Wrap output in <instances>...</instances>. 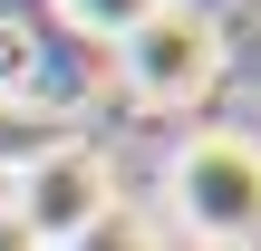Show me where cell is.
Segmentation results:
<instances>
[{
	"mask_svg": "<svg viewBox=\"0 0 261 251\" xmlns=\"http://www.w3.org/2000/svg\"><path fill=\"white\" fill-rule=\"evenodd\" d=\"M68 251H165V222H145L136 203H116V213H107L97 232H77Z\"/></svg>",
	"mask_w": 261,
	"mask_h": 251,
	"instance_id": "5b68a950",
	"label": "cell"
},
{
	"mask_svg": "<svg viewBox=\"0 0 261 251\" xmlns=\"http://www.w3.org/2000/svg\"><path fill=\"white\" fill-rule=\"evenodd\" d=\"M48 10H58V29H77V39L116 48V39H126V29H136V19H145L155 0H48Z\"/></svg>",
	"mask_w": 261,
	"mask_h": 251,
	"instance_id": "277c9868",
	"label": "cell"
},
{
	"mask_svg": "<svg viewBox=\"0 0 261 251\" xmlns=\"http://www.w3.org/2000/svg\"><path fill=\"white\" fill-rule=\"evenodd\" d=\"M0 203L19 213V232H29L39 251H68L77 232H97V222L126 203V184H116L107 145H87V135H48V145L19 155V174H10Z\"/></svg>",
	"mask_w": 261,
	"mask_h": 251,
	"instance_id": "3957f363",
	"label": "cell"
},
{
	"mask_svg": "<svg viewBox=\"0 0 261 251\" xmlns=\"http://www.w3.org/2000/svg\"><path fill=\"white\" fill-rule=\"evenodd\" d=\"M165 222L194 232L203 251H252L261 242V135L194 126L165 155Z\"/></svg>",
	"mask_w": 261,
	"mask_h": 251,
	"instance_id": "6da1fadb",
	"label": "cell"
},
{
	"mask_svg": "<svg viewBox=\"0 0 261 251\" xmlns=\"http://www.w3.org/2000/svg\"><path fill=\"white\" fill-rule=\"evenodd\" d=\"M0 48H10V39H0ZM0 77H10V68H0Z\"/></svg>",
	"mask_w": 261,
	"mask_h": 251,
	"instance_id": "52a82bcc",
	"label": "cell"
},
{
	"mask_svg": "<svg viewBox=\"0 0 261 251\" xmlns=\"http://www.w3.org/2000/svg\"><path fill=\"white\" fill-rule=\"evenodd\" d=\"M116 87H126V106H145V116H194L213 87H223V19L203 10V0H155L116 48Z\"/></svg>",
	"mask_w": 261,
	"mask_h": 251,
	"instance_id": "7a4b0ae2",
	"label": "cell"
},
{
	"mask_svg": "<svg viewBox=\"0 0 261 251\" xmlns=\"http://www.w3.org/2000/svg\"><path fill=\"white\" fill-rule=\"evenodd\" d=\"M0 251H39L29 232H19V213H10V203H0Z\"/></svg>",
	"mask_w": 261,
	"mask_h": 251,
	"instance_id": "8992f818",
	"label": "cell"
}]
</instances>
